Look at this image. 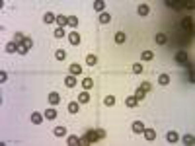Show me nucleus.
<instances>
[{"label":"nucleus","instance_id":"obj_37","mask_svg":"<svg viewBox=\"0 0 195 146\" xmlns=\"http://www.w3.org/2000/svg\"><path fill=\"white\" fill-rule=\"evenodd\" d=\"M28 51H29V49H28V47H25L24 43H18V53H20V55H25Z\"/></svg>","mask_w":195,"mask_h":146},{"label":"nucleus","instance_id":"obj_27","mask_svg":"<svg viewBox=\"0 0 195 146\" xmlns=\"http://www.w3.org/2000/svg\"><path fill=\"white\" fill-rule=\"evenodd\" d=\"M53 134H55V137H66V129L65 127H57L55 131H53Z\"/></svg>","mask_w":195,"mask_h":146},{"label":"nucleus","instance_id":"obj_41","mask_svg":"<svg viewBox=\"0 0 195 146\" xmlns=\"http://www.w3.org/2000/svg\"><path fill=\"white\" fill-rule=\"evenodd\" d=\"M96 134H98V140L105 138V131H103V129H96Z\"/></svg>","mask_w":195,"mask_h":146},{"label":"nucleus","instance_id":"obj_19","mask_svg":"<svg viewBox=\"0 0 195 146\" xmlns=\"http://www.w3.org/2000/svg\"><path fill=\"white\" fill-rule=\"evenodd\" d=\"M166 33H158L156 37H154V41H156V45H166Z\"/></svg>","mask_w":195,"mask_h":146},{"label":"nucleus","instance_id":"obj_15","mask_svg":"<svg viewBox=\"0 0 195 146\" xmlns=\"http://www.w3.org/2000/svg\"><path fill=\"white\" fill-rule=\"evenodd\" d=\"M137 103H139V100H137L135 96H129L127 100H125V105L127 107H137Z\"/></svg>","mask_w":195,"mask_h":146},{"label":"nucleus","instance_id":"obj_17","mask_svg":"<svg viewBox=\"0 0 195 146\" xmlns=\"http://www.w3.org/2000/svg\"><path fill=\"white\" fill-rule=\"evenodd\" d=\"M90 101V93L88 92H80V96H78V103H88Z\"/></svg>","mask_w":195,"mask_h":146},{"label":"nucleus","instance_id":"obj_26","mask_svg":"<svg viewBox=\"0 0 195 146\" xmlns=\"http://www.w3.org/2000/svg\"><path fill=\"white\" fill-rule=\"evenodd\" d=\"M115 43H117V45L125 43V33H123V31H117V33H115Z\"/></svg>","mask_w":195,"mask_h":146},{"label":"nucleus","instance_id":"obj_16","mask_svg":"<svg viewBox=\"0 0 195 146\" xmlns=\"http://www.w3.org/2000/svg\"><path fill=\"white\" fill-rule=\"evenodd\" d=\"M68 111H70V113H78V111H80V103H78V101H70V103H68Z\"/></svg>","mask_w":195,"mask_h":146},{"label":"nucleus","instance_id":"obj_23","mask_svg":"<svg viewBox=\"0 0 195 146\" xmlns=\"http://www.w3.org/2000/svg\"><path fill=\"white\" fill-rule=\"evenodd\" d=\"M55 59H57V60H65V59H66L65 49H57V51H55Z\"/></svg>","mask_w":195,"mask_h":146},{"label":"nucleus","instance_id":"obj_6","mask_svg":"<svg viewBox=\"0 0 195 146\" xmlns=\"http://www.w3.org/2000/svg\"><path fill=\"white\" fill-rule=\"evenodd\" d=\"M143 134H144L146 140H154V138H156V131H154V129H146V127H144Z\"/></svg>","mask_w":195,"mask_h":146},{"label":"nucleus","instance_id":"obj_38","mask_svg":"<svg viewBox=\"0 0 195 146\" xmlns=\"http://www.w3.org/2000/svg\"><path fill=\"white\" fill-rule=\"evenodd\" d=\"M183 142H186V144H193L195 137H193V134H186V137H183Z\"/></svg>","mask_w":195,"mask_h":146},{"label":"nucleus","instance_id":"obj_5","mask_svg":"<svg viewBox=\"0 0 195 146\" xmlns=\"http://www.w3.org/2000/svg\"><path fill=\"white\" fill-rule=\"evenodd\" d=\"M68 41H70V45H80V35L72 31V33H68Z\"/></svg>","mask_w":195,"mask_h":146},{"label":"nucleus","instance_id":"obj_11","mask_svg":"<svg viewBox=\"0 0 195 146\" xmlns=\"http://www.w3.org/2000/svg\"><path fill=\"white\" fill-rule=\"evenodd\" d=\"M59 100H61V96H59L57 92H51V93H49V103H51V105H57Z\"/></svg>","mask_w":195,"mask_h":146},{"label":"nucleus","instance_id":"obj_14","mask_svg":"<svg viewBox=\"0 0 195 146\" xmlns=\"http://www.w3.org/2000/svg\"><path fill=\"white\" fill-rule=\"evenodd\" d=\"M43 115H45V119H49V121H53V119H57V111H55L53 107H49V109H47V111L43 113Z\"/></svg>","mask_w":195,"mask_h":146},{"label":"nucleus","instance_id":"obj_31","mask_svg":"<svg viewBox=\"0 0 195 146\" xmlns=\"http://www.w3.org/2000/svg\"><path fill=\"white\" fill-rule=\"evenodd\" d=\"M109 20H111V16H109L107 12H102V14H99V24H107Z\"/></svg>","mask_w":195,"mask_h":146},{"label":"nucleus","instance_id":"obj_39","mask_svg":"<svg viewBox=\"0 0 195 146\" xmlns=\"http://www.w3.org/2000/svg\"><path fill=\"white\" fill-rule=\"evenodd\" d=\"M139 88H141L143 92H146V93H148V92H150V82H143V84H141Z\"/></svg>","mask_w":195,"mask_h":146},{"label":"nucleus","instance_id":"obj_30","mask_svg":"<svg viewBox=\"0 0 195 146\" xmlns=\"http://www.w3.org/2000/svg\"><path fill=\"white\" fill-rule=\"evenodd\" d=\"M66 142L70 144V146H78V144H80V137H68Z\"/></svg>","mask_w":195,"mask_h":146},{"label":"nucleus","instance_id":"obj_42","mask_svg":"<svg viewBox=\"0 0 195 146\" xmlns=\"http://www.w3.org/2000/svg\"><path fill=\"white\" fill-rule=\"evenodd\" d=\"M6 80H8V72H4V70H2V72H0V82L4 84Z\"/></svg>","mask_w":195,"mask_h":146},{"label":"nucleus","instance_id":"obj_43","mask_svg":"<svg viewBox=\"0 0 195 146\" xmlns=\"http://www.w3.org/2000/svg\"><path fill=\"white\" fill-rule=\"evenodd\" d=\"M80 144H90V138L84 134V137H80Z\"/></svg>","mask_w":195,"mask_h":146},{"label":"nucleus","instance_id":"obj_22","mask_svg":"<svg viewBox=\"0 0 195 146\" xmlns=\"http://www.w3.org/2000/svg\"><path fill=\"white\" fill-rule=\"evenodd\" d=\"M103 8H105L103 0H96V2H94V10H96V12H103Z\"/></svg>","mask_w":195,"mask_h":146},{"label":"nucleus","instance_id":"obj_36","mask_svg":"<svg viewBox=\"0 0 195 146\" xmlns=\"http://www.w3.org/2000/svg\"><path fill=\"white\" fill-rule=\"evenodd\" d=\"M144 96H146V92H143V90H141V88H139V90L135 92V97H137V100H139V101H141V100H144Z\"/></svg>","mask_w":195,"mask_h":146},{"label":"nucleus","instance_id":"obj_4","mask_svg":"<svg viewBox=\"0 0 195 146\" xmlns=\"http://www.w3.org/2000/svg\"><path fill=\"white\" fill-rule=\"evenodd\" d=\"M176 60L180 62V64H186V62H187V53H186V51H178V53H176Z\"/></svg>","mask_w":195,"mask_h":146},{"label":"nucleus","instance_id":"obj_12","mask_svg":"<svg viewBox=\"0 0 195 146\" xmlns=\"http://www.w3.org/2000/svg\"><path fill=\"white\" fill-rule=\"evenodd\" d=\"M65 84H66L68 88H74V86H76V76H72V74H68V76L65 78Z\"/></svg>","mask_w":195,"mask_h":146},{"label":"nucleus","instance_id":"obj_33","mask_svg":"<svg viewBox=\"0 0 195 146\" xmlns=\"http://www.w3.org/2000/svg\"><path fill=\"white\" fill-rule=\"evenodd\" d=\"M55 37H57V39L65 37V27H57V29H55Z\"/></svg>","mask_w":195,"mask_h":146},{"label":"nucleus","instance_id":"obj_8","mask_svg":"<svg viewBox=\"0 0 195 146\" xmlns=\"http://www.w3.org/2000/svg\"><path fill=\"white\" fill-rule=\"evenodd\" d=\"M137 12H139V16H148V14H150V8L146 6V4H139Z\"/></svg>","mask_w":195,"mask_h":146},{"label":"nucleus","instance_id":"obj_1","mask_svg":"<svg viewBox=\"0 0 195 146\" xmlns=\"http://www.w3.org/2000/svg\"><path fill=\"white\" fill-rule=\"evenodd\" d=\"M182 27L186 29L187 33H191V31H193V20L191 18H183L182 20Z\"/></svg>","mask_w":195,"mask_h":146},{"label":"nucleus","instance_id":"obj_21","mask_svg":"<svg viewBox=\"0 0 195 146\" xmlns=\"http://www.w3.org/2000/svg\"><path fill=\"white\" fill-rule=\"evenodd\" d=\"M57 24H59V25H61V27H65V25L68 24V18H66V16H65V14H61V16H57Z\"/></svg>","mask_w":195,"mask_h":146},{"label":"nucleus","instance_id":"obj_20","mask_svg":"<svg viewBox=\"0 0 195 146\" xmlns=\"http://www.w3.org/2000/svg\"><path fill=\"white\" fill-rule=\"evenodd\" d=\"M158 84H160V86L170 84V76H168V74H160V76H158Z\"/></svg>","mask_w":195,"mask_h":146},{"label":"nucleus","instance_id":"obj_28","mask_svg":"<svg viewBox=\"0 0 195 146\" xmlns=\"http://www.w3.org/2000/svg\"><path fill=\"white\" fill-rule=\"evenodd\" d=\"M96 62H98V57H96V55H88V57H86V64L96 66Z\"/></svg>","mask_w":195,"mask_h":146},{"label":"nucleus","instance_id":"obj_2","mask_svg":"<svg viewBox=\"0 0 195 146\" xmlns=\"http://www.w3.org/2000/svg\"><path fill=\"white\" fill-rule=\"evenodd\" d=\"M166 140H168L170 144H176L178 140H180V134H178L176 131H168V134H166Z\"/></svg>","mask_w":195,"mask_h":146},{"label":"nucleus","instance_id":"obj_13","mask_svg":"<svg viewBox=\"0 0 195 146\" xmlns=\"http://www.w3.org/2000/svg\"><path fill=\"white\" fill-rule=\"evenodd\" d=\"M144 131V123L143 121H135L133 123V133H143Z\"/></svg>","mask_w":195,"mask_h":146},{"label":"nucleus","instance_id":"obj_25","mask_svg":"<svg viewBox=\"0 0 195 146\" xmlns=\"http://www.w3.org/2000/svg\"><path fill=\"white\" fill-rule=\"evenodd\" d=\"M86 137L90 138V142H96V140H98V134H96V129H90V131H86Z\"/></svg>","mask_w":195,"mask_h":146},{"label":"nucleus","instance_id":"obj_18","mask_svg":"<svg viewBox=\"0 0 195 146\" xmlns=\"http://www.w3.org/2000/svg\"><path fill=\"white\" fill-rule=\"evenodd\" d=\"M6 53H18V43H16V41L6 43Z\"/></svg>","mask_w":195,"mask_h":146},{"label":"nucleus","instance_id":"obj_3","mask_svg":"<svg viewBox=\"0 0 195 146\" xmlns=\"http://www.w3.org/2000/svg\"><path fill=\"white\" fill-rule=\"evenodd\" d=\"M43 117H45V115H41L39 111H33V113H31V123H33V125L43 123Z\"/></svg>","mask_w":195,"mask_h":146},{"label":"nucleus","instance_id":"obj_40","mask_svg":"<svg viewBox=\"0 0 195 146\" xmlns=\"http://www.w3.org/2000/svg\"><path fill=\"white\" fill-rule=\"evenodd\" d=\"M24 45L28 47V49H31V47H33V41H31V37H25V39H24Z\"/></svg>","mask_w":195,"mask_h":146},{"label":"nucleus","instance_id":"obj_32","mask_svg":"<svg viewBox=\"0 0 195 146\" xmlns=\"http://www.w3.org/2000/svg\"><path fill=\"white\" fill-rule=\"evenodd\" d=\"M68 25H70V27H78V18L76 16H68Z\"/></svg>","mask_w":195,"mask_h":146},{"label":"nucleus","instance_id":"obj_34","mask_svg":"<svg viewBox=\"0 0 195 146\" xmlns=\"http://www.w3.org/2000/svg\"><path fill=\"white\" fill-rule=\"evenodd\" d=\"M24 39H25V35H24V33H20V31L14 35V41H16V43H24Z\"/></svg>","mask_w":195,"mask_h":146},{"label":"nucleus","instance_id":"obj_24","mask_svg":"<svg viewBox=\"0 0 195 146\" xmlns=\"http://www.w3.org/2000/svg\"><path fill=\"white\" fill-rule=\"evenodd\" d=\"M141 59H143V60H152V59H154V53L146 49V51H143V55H141Z\"/></svg>","mask_w":195,"mask_h":146},{"label":"nucleus","instance_id":"obj_9","mask_svg":"<svg viewBox=\"0 0 195 146\" xmlns=\"http://www.w3.org/2000/svg\"><path fill=\"white\" fill-rule=\"evenodd\" d=\"M43 22H45V24H53V22H57V16L53 14V12H45V16H43Z\"/></svg>","mask_w":195,"mask_h":146},{"label":"nucleus","instance_id":"obj_7","mask_svg":"<svg viewBox=\"0 0 195 146\" xmlns=\"http://www.w3.org/2000/svg\"><path fill=\"white\" fill-rule=\"evenodd\" d=\"M68 72H70L72 76H78V74H82V66H80V64H76V62H74V64H70V68H68Z\"/></svg>","mask_w":195,"mask_h":146},{"label":"nucleus","instance_id":"obj_35","mask_svg":"<svg viewBox=\"0 0 195 146\" xmlns=\"http://www.w3.org/2000/svg\"><path fill=\"white\" fill-rule=\"evenodd\" d=\"M133 72H135V74H141V72H143V64H141V62H135V64H133Z\"/></svg>","mask_w":195,"mask_h":146},{"label":"nucleus","instance_id":"obj_10","mask_svg":"<svg viewBox=\"0 0 195 146\" xmlns=\"http://www.w3.org/2000/svg\"><path fill=\"white\" fill-rule=\"evenodd\" d=\"M94 86V80H92V78L90 76H86V78H82V88H84V90H90V88Z\"/></svg>","mask_w":195,"mask_h":146},{"label":"nucleus","instance_id":"obj_29","mask_svg":"<svg viewBox=\"0 0 195 146\" xmlns=\"http://www.w3.org/2000/svg\"><path fill=\"white\" fill-rule=\"evenodd\" d=\"M103 103H105L107 107H113V105H115V96H105Z\"/></svg>","mask_w":195,"mask_h":146}]
</instances>
